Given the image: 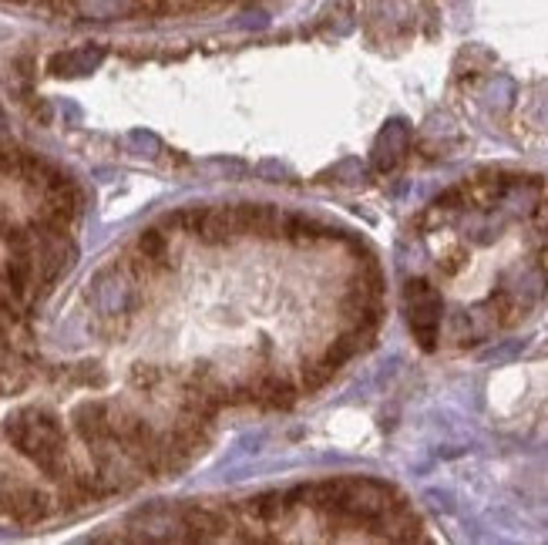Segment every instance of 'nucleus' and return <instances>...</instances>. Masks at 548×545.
I'll return each mask as SVG.
<instances>
[{"instance_id":"f257e3e1","label":"nucleus","mask_w":548,"mask_h":545,"mask_svg":"<svg viewBox=\"0 0 548 545\" xmlns=\"http://www.w3.org/2000/svg\"><path fill=\"white\" fill-rule=\"evenodd\" d=\"M4 434L41 475L54 478V482H64L71 475L68 451H64L68 438H64V424L58 421V414L44 408H21L4 418Z\"/></svg>"},{"instance_id":"f03ea898","label":"nucleus","mask_w":548,"mask_h":545,"mask_svg":"<svg viewBox=\"0 0 548 545\" xmlns=\"http://www.w3.org/2000/svg\"><path fill=\"white\" fill-rule=\"evenodd\" d=\"M397 508V495L394 488L384 482H374V478H343L337 502L330 505L333 515L350 522H384L390 512Z\"/></svg>"},{"instance_id":"7ed1b4c3","label":"nucleus","mask_w":548,"mask_h":545,"mask_svg":"<svg viewBox=\"0 0 548 545\" xmlns=\"http://www.w3.org/2000/svg\"><path fill=\"white\" fill-rule=\"evenodd\" d=\"M404 313L411 323V334L421 350H434L444 323V300L427 280H411L404 286Z\"/></svg>"},{"instance_id":"20e7f679","label":"nucleus","mask_w":548,"mask_h":545,"mask_svg":"<svg viewBox=\"0 0 548 545\" xmlns=\"http://www.w3.org/2000/svg\"><path fill=\"white\" fill-rule=\"evenodd\" d=\"M135 276L125 266H108L91 280V303L105 313V317H118L135 307Z\"/></svg>"},{"instance_id":"39448f33","label":"nucleus","mask_w":548,"mask_h":545,"mask_svg":"<svg viewBox=\"0 0 548 545\" xmlns=\"http://www.w3.org/2000/svg\"><path fill=\"white\" fill-rule=\"evenodd\" d=\"M545 270L538 263H522L515 270L505 273L498 290L505 293V300L512 303V310H532L538 300L545 297Z\"/></svg>"},{"instance_id":"423d86ee","label":"nucleus","mask_w":548,"mask_h":545,"mask_svg":"<svg viewBox=\"0 0 548 545\" xmlns=\"http://www.w3.org/2000/svg\"><path fill=\"white\" fill-rule=\"evenodd\" d=\"M108 414H111V404H105V401H81L78 408L71 411L74 431H78V438L91 448V455L101 451V448L118 445V441L111 438V418Z\"/></svg>"},{"instance_id":"0eeeda50","label":"nucleus","mask_w":548,"mask_h":545,"mask_svg":"<svg viewBox=\"0 0 548 545\" xmlns=\"http://www.w3.org/2000/svg\"><path fill=\"white\" fill-rule=\"evenodd\" d=\"M407 145H411V125H407L404 118H390V122L377 132L374 149H370V165H374V172H394L407 155Z\"/></svg>"},{"instance_id":"6e6552de","label":"nucleus","mask_w":548,"mask_h":545,"mask_svg":"<svg viewBox=\"0 0 548 545\" xmlns=\"http://www.w3.org/2000/svg\"><path fill=\"white\" fill-rule=\"evenodd\" d=\"M0 508H4L11 519L34 525L51 512V498H48V492H41V488H34V485L11 482L4 492H0Z\"/></svg>"},{"instance_id":"1a4fd4ad","label":"nucleus","mask_w":548,"mask_h":545,"mask_svg":"<svg viewBox=\"0 0 548 545\" xmlns=\"http://www.w3.org/2000/svg\"><path fill=\"white\" fill-rule=\"evenodd\" d=\"M280 212H276L269 202H239L232 206V223H236V233H249V236H280Z\"/></svg>"},{"instance_id":"9d476101","label":"nucleus","mask_w":548,"mask_h":545,"mask_svg":"<svg viewBox=\"0 0 548 545\" xmlns=\"http://www.w3.org/2000/svg\"><path fill=\"white\" fill-rule=\"evenodd\" d=\"M249 394H253L256 404H266V408H290L296 401V391L293 384L286 381V377H276V374H266L263 381H256L249 387Z\"/></svg>"},{"instance_id":"9b49d317","label":"nucleus","mask_w":548,"mask_h":545,"mask_svg":"<svg viewBox=\"0 0 548 545\" xmlns=\"http://www.w3.org/2000/svg\"><path fill=\"white\" fill-rule=\"evenodd\" d=\"M293 505V498L286 492H263V495H253L243 502V512L253 515L256 522H280L286 515V508Z\"/></svg>"},{"instance_id":"f8f14e48","label":"nucleus","mask_w":548,"mask_h":545,"mask_svg":"<svg viewBox=\"0 0 548 545\" xmlns=\"http://www.w3.org/2000/svg\"><path fill=\"white\" fill-rule=\"evenodd\" d=\"M138 253L145 256V263L152 266V273L155 270H169L172 266V249H169V239H165V233L162 229H145L142 236H138Z\"/></svg>"},{"instance_id":"ddd939ff","label":"nucleus","mask_w":548,"mask_h":545,"mask_svg":"<svg viewBox=\"0 0 548 545\" xmlns=\"http://www.w3.org/2000/svg\"><path fill=\"white\" fill-rule=\"evenodd\" d=\"M31 384V371L21 360H4L0 364V394H21Z\"/></svg>"},{"instance_id":"4468645a","label":"nucleus","mask_w":548,"mask_h":545,"mask_svg":"<svg viewBox=\"0 0 548 545\" xmlns=\"http://www.w3.org/2000/svg\"><path fill=\"white\" fill-rule=\"evenodd\" d=\"M27 313V300L14 290L7 273H0V320H21Z\"/></svg>"},{"instance_id":"2eb2a0df","label":"nucleus","mask_w":548,"mask_h":545,"mask_svg":"<svg viewBox=\"0 0 548 545\" xmlns=\"http://www.w3.org/2000/svg\"><path fill=\"white\" fill-rule=\"evenodd\" d=\"M464 233L475 239V243H491L498 233V219L491 216V209H478L475 216L464 219Z\"/></svg>"},{"instance_id":"dca6fc26","label":"nucleus","mask_w":548,"mask_h":545,"mask_svg":"<svg viewBox=\"0 0 548 545\" xmlns=\"http://www.w3.org/2000/svg\"><path fill=\"white\" fill-rule=\"evenodd\" d=\"M512 95H515L512 78H495V81H491V85L485 88V98H488V105L495 108V112H505V108L512 105Z\"/></svg>"},{"instance_id":"f3484780","label":"nucleus","mask_w":548,"mask_h":545,"mask_svg":"<svg viewBox=\"0 0 548 545\" xmlns=\"http://www.w3.org/2000/svg\"><path fill=\"white\" fill-rule=\"evenodd\" d=\"M333 371H337V367H333L330 360H323V364H303V387L306 391H320L333 377Z\"/></svg>"},{"instance_id":"a211bd4d","label":"nucleus","mask_w":548,"mask_h":545,"mask_svg":"<svg viewBox=\"0 0 548 545\" xmlns=\"http://www.w3.org/2000/svg\"><path fill=\"white\" fill-rule=\"evenodd\" d=\"M128 377H132V384L138 387V391H155V387L162 384V371L152 364H135Z\"/></svg>"},{"instance_id":"6ab92c4d","label":"nucleus","mask_w":548,"mask_h":545,"mask_svg":"<svg viewBox=\"0 0 548 545\" xmlns=\"http://www.w3.org/2000/svg\"><path fill=\"white\" fill-rule=\"evenodd\" d=\"M259 175H266L269 182H286V175H290V169H286L283 162H259Z\"/></svg>"},{"instance_id":"aec40b11","label":"nucleus","mask_w":548,"mask_h":545,"mask_svg":"<svg viewBox=\"0 0 548 545\" xmlns=\"http://www.w3.org/2000/svg\"><path fill=\"white\" fill-rule=\"evenodd\" d=\"M14 229V219L11 212H7V206H0V239H7V233Z\"/></svg>"},{"instance_id":"412c9836","label":"nucleus","mask_w":548,"mask_h":545,"mask_svg":"<svg viewBox=\"0 0 548 545\" xmlns=\"http://www.w3.org/2000/svg\"><path fill=\"white\" fill-rule=\"evenodd\" d=\"M0 350H4V327H0Z\"/></svg>"}]
</instances>
